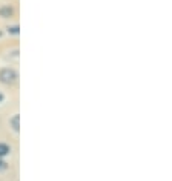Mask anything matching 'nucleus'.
Returning <instances> with one entry per match:
<instances>
[{"mask_svg": "<svg viewBox=\"0 0 172 181\" xmlns=\"http://www.w3.org/2000/svg\"><path fill=\"white\" fill-rule=\"evenodd\" d=\"M9 152H11V147L6 143H0V158L9 155Z\"/></svg>", "mask_w": 172, "mask_h": 181, "instance_id": "nucleus-4", "label": "nucleus"}, {"mask_svg": "<svg viewBox=\"0 0 172 181\" xmlns=\"http://www.w3.org/2000/svg\"><path fill=\"white\" fill-rule=\"evenodd\" d=\"M9 126H11L12 130H15V132L20 130V115H19V114H15V115L9 120Z\"/></svg>", "mask_w": 172, "mask_h": 181, "instance_id": "nucleus-3", "label": "nucleus"}, {"mask_svg": "<svg viewBox=\"0 0 172 181\" xmlns=\"http://www.w3.org/2000/svg\"><path fill=\"white\" fill-rule=\"evenodd\" d=\"M0 35H2V32H0Z\"/></svg>", "mask_w": 172, "mask_h": 181, "instance_id": "nucleus-8", "label": "nucleus"}, {"mask_svg": "<svg viewBox=\"0 0 172 181\" xmlns=\"http://www.w3.org/2000/svg\"><path fill=\"white\" fill-rule=\"evenodd\" d=\"M19 78V74L11 69V67H3L2 71H0V81L3 84H14Z\"/></svg>", "mask_w": 172, "mask_h": 181, "instance_id": "nucleus-1", "label": "nucleus"}, {"mask_svg": "<svg viewBox=\"0 0 172 181\" xmlns=\"http://www.w3.org/2000/svg\"><path fill=\"white\" fill-rule=\"evenodd\" d=\"M12 15H14V8L12 6H9V5L0 6V17L8 18V17H12Z\"/></svg>", "mask_w": 172, "mask_h": 181, "instance_id": "nucleus-2", "label": "nucleus"}, {"mask_svg": "<svg viewBox=\"0 0 172 181\" xmlns=\"http://www.w3.org/2000/svg\"><path fill=\"white\" fill-rule=\"evenodd\" d=\"M8 32H9V34H19V32H20V28H19L17 25H15V26H9V28H8Z\"/></svg>", "mask_w": 172, "mask_h": 181, "instance_id": "nucleus-5", "label": "nucleus"}, {"mask_svg": "<svg viewBox=\"0 0 172 181\" xmlns=\"http://www.w3.org/2000/svg\"><path fill=\"white\" fill-rule=\"evenodd\" d=\"M3 98H5V95H3L2 92H0V103H2V101H3Z\"/></svg>", "mask_w": 172, "mask_h": 181, "instance_id": "nucleus-7", "label": "nucleus"}, {"mask_svg": "<svg viewBox=\"0 0 172 181\" xmlns=\"http://www.w3.org/2000/svg\"><path fill=\"white\" fill-rule=\"evenodd\" d=\"M8 169V164L2 160V158H0V172H3V170H6Z\"/></svg>", "mask_w": 172, "mask_h": 181, "instance_id": "nucleus-6", "label": "nucleus"}]
</instances>
